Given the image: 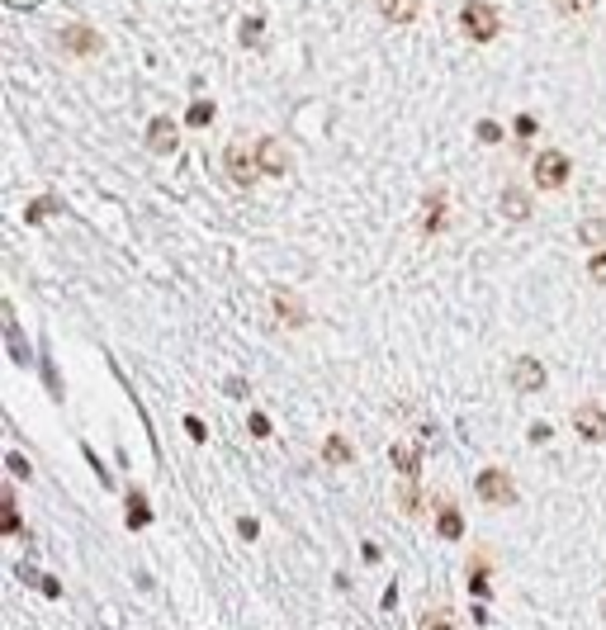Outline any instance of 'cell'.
I'll list each match as a JSON object with an SVG mask.
<instances>
[{
	"label": "cell",
	"instance_id": "cell-1",
	"mask_svg": "<svg viewBox=\"0 0 606 630\" xmlns=\"http://www.w3.org/2000/svg\"><path fill=\"white\" fill-rule=\"evenodd\" d=\"M460 29L470 43H493V38L502 34V15H498V5L493 0H464V10H460Z\"/></svg>",
	"mask_w": 606,
	"mask_h": 630
},
{
	"label": "cell",
	"instance_id": "cell-2",
	"mask_svg": "<svg viewBox=\"0 0 606 630\" xmlns=\"http://www.w3.org/2000/svg\"><path fill=\"white\" fill-rule=\"evenodd\" d=\"M474 493L488 502V508H517V484L507 470H478Z\"/></svg>",
	"mask_w": 606,
	"mask_h": 630
},
{
	"label": "cell",
	"instance_id": "cell-3",
	"mask_svg": "<svg viewBox=\"0 0 606 630\" xmlns=\"http://www.w3.org/2000/svg\"><path fill=\"white\" fill-rule=\"evenodd\" d=\"M569 171H573L569 157L555 152V147L535 157V185H540V190H563V185H569Z\"/></svg>",
	"mask_w": 606,
	"mask_h": 630
},
{
	"label": "cell",
	"instance_id": "cell-4",
	"mask_svg": "<svg viewBox=\"0 0 606 630\" xmlns=\"http://www.w3.org/2000/svg\"><path fill=\"white\" fill-rule=\"evenodd\" d=\"M573 432L583 436L587 446H602L606 441V408L602 403H578L573 408Z\"/></svg>",
	"mask_w": 606,
	"mask_h": 630
},
{
	"label": "cell",
	"instance_id": "cell-5",
	"mask_svg": "<svg viewBox=\"0 0 606 630\" xmlns=\"http://www.w3.org/2000/svg\"><path fill=\"white\" fill-rule=\"evenodd\" d=\"M62 52H72V58H95V52L105 48V38L90 29V24H66V29L58 34Z\"/></svg>",
	"mask_w": 606,
	"mask_h": 630
},
{
	"label": "cell",
	"instance_id": "cell-6",
	"mask_svg": "<svg viewBox=\"0 0 606 630\" xmlns=\"http://www.w3.org/2000/svg\"><path fill=\"white\" fill-rule=\"evenodd\" d=\"M512 389L517 393H540L545 389V365L535 355H517L512 361Z\"/></svg>",
	"mask_w": 606,
	"mask_h": 630
},
{
	"label": "cell",
	"instance_id": "cell-7",
	"mask_svg": "<svg viewBox=\"0 0 606 630\" xmlns=\"http://www.w3.org/2000/svg\"><path fill=\"white\" fill-rule=\"evenodd\" d=\"M175 143H181V128H175V119H167V114L152 119V128H147V147H152V152H157V157H171Z\"/></svg>",
	"mask_w": 606,
	"mask_h": 630
},
{
	"label": "cell",
	"instance_id": "cell-8",
	"mask_svg": "<svg viewBox=\"0 0 606 630\" xmlns=\"http://www.w3.org/2000/svg\"><path fill=\"white\" fill-rule=\"evenodd\" d=\"M223 161H228V175H232L237 185H256V181H260V161L246 152V147H228Z\"/></svg>",
	"mask_w": 606,
	"mask_h": 630
},
{
	"label": "cell",
	"instance_id": "cell-9",
	"mask_svg": "<svg viewBox=\"0 0 606 630\" xmlns=\"http://www.w3.org/2000/svg\"><path fill=\"white\" fill-rule=\"evenodd\" d=\"M270 304H275V318H280V327H303V323H308V308H303V299H294L289 290H275Z\"/></svg>",
	"mask_w": 606,
	"mask_h": 630
},
{
	"label": "cell",
	"instance_id": "cell-10",
	"mask_svg": "<svg viewBox=\"0 0 606 630\" xmlns=\"http://www.w3.org/2000/svg\"><path fill=\"white\" fill-rule=\"evenodd\" d=\"M256 161H260V171H266V175H284L289 171V147L280 138H260Z\"/></svg>",
	"mask_w": 606,
	"mask_h": 630
},
{
	"label": "cell",
	"instance_id": "cell-11",
	"mask_svg": "<svg viewBox=\"0 0 606 630\" xmlns=\"http://www.w3.org/2000/svg\"><path fill=\"white\" fill-rule=\"evenodd\" d=\"M389 460H393V470L403 474V478H417V470H422V446H417V441H393Z\"/></svg>",
	"mask_w": 606,
	"mask_h": 630
},
{
	"label": "cell",
	"instance_id": "cell-12",
	"mask_svg": "<svg viewBox=\"0 0 606 630\" xmlns=\"http://www.w3.org/2000/svg\"><path fill=\"white\" fill-rule=\"evenodd\" d=\"M436 536L440 541H460L464 536V517L454 502H436Z\"/></svg>",
	"mask_w": 606,
	"mask_h": 630
},
{
	"label": "cell",
	"instance_id": "cell-13",
	"mask_svg": "<svg viewBox=\"0 0 606 630\" xmlns=\"http://www.w3.org/2000/svg\"><path fill=\"white\" fill-rule=\"evenodd\" d=\"M502 214L512 218V223H526V218H531V195L521 185H507L502 190Z\"/></svg>",
	"mask_w": 606,
	"mask_h": 630
},
{
	"label": "cell",
	"instance_id": "cell-14",
	"mask_svg": "<svg viewBox=\"0 0 606 630\" xmlns=\"http://www.w3.org/2000/svg\"><path fill=\"white\" fill-rule=\"evenodd\" d=\"M379 15L389 24H412L422 15V0H379Z\"/></svg>",
	"mask_w": 606,
	"mask_h": 630
},
{
	"label": "cell",
	"instance_id": "cell-15",
	"mask_svg": "<svg viewBox=\"0 0 606 630\" xmlns=\"http://www.w3.org/2000/svg\"><path fill=\"white\" fill-rule=\"evenodd\" d=\"M322 460L332 464V470H341V464H351V460H355V450H351L346 436H327V441H322Z\"/></svg>",
	"mask_w": 606,
	"mask_h": 630
},
{
	"label": "cell",
	"instance_id": "cell-16",
	"mask_svg": "<svg viewBox=\"0 0 606 630\" xmlns=\"http://www.w3.org/2000/svg\"><path fill=\"white\" fill-rule=\"evenodd\" d=\"M578 242H587V246H606V218H583V223H578Z\"/></svg>",
	"mask_w": 606,
	"mask_h": 630
},
{
	"label": "cell",
	"instance_id": "cell-17",
	"mask_svg": "<svg viewBox=\"0 0 606 630\" xmlns=\"http://www.w3.org/2000/svg\"><path fill=\"white\" fill-rule=\"evenodd\" d=\"M440 214H446V195H431V199H426V223H422L426 237H431V232H440Z\"/></svg>",
	"mask_w": 606,
	"mask_h": 630
},
{
	"label": "cell",
	"instance_id": "cell-18",
	"mask_svg": "<svg viewBox=\"0 0 606 630\" xmlns=\"http://www.w3.org/2000/svg\"><path fill=\"white\" fill-rule=\"evenodd\" d=\"M398 502H403L408 517H417V512H422V488H412V478H408V484L398 488Z\"/></svg>",
	"mask_w": 606,
	"mask_h": 630
},
{
	"label": "cell",
	"instance_id": "cell-19",
	"mask_svg": "<svg viewBox=\"0 0 606 630\" xmlns=\"http://www.w3.org/2000/svg\"><path fill=\"white\" fill-rule=\"evenodd\" d=\"M0 508H5V536H15L19 531V508H15V493L5 488V498H0Z\"/></svg>",
	"mask_w": 606,
	"mask_h": 630
},
{
	"label": "cell",
	"instance_id": "cell-20",
	"mask_svg": "<svg viewBox=\"0 0 606 630\" xmlns=\"http://www.w3.org/2000/svg\"><path fill=\"white\" fill-rule=\"evenodd\" d=\"M512 133H517V138H535V133H540V119H535V114H517V123H512Z\"/></svg>",
	"mask_w": 606,
	"mask_h": 630
},
{
	"label": "cell",
	"instance_id": "cell-21",
	"mask_svg": "<svg viewBox=\"0 0 606 630\" xmlns=\"http://www.w3.org/2000/svg\"><path fill=\"white\" fill-rule=\"evenodd\" d=\"M478 143H502V123H493V119H478Z\"/></svg>",
	"mask_w": 606,
	"mask_h": 630
},
{
	"label": "cell",
	"instance_id": "cell-22",
	"mask_svg": "<svg viewBox=\"0 0 606 630\" xmlns=\"http://www.w3.org/2000/svg\"><path fill=\"white\" fill-rule=\"evenodd\" d=\"M555 5H559V15H587L597 0H555Z\"/></svg>",
	"mask_w": 606,
	"mask_h": 630
},
{
	"label": "cell",
	"instance_id": "cell-23",
	"mask_svg": "<svg viewBox=\"0 0 606 630\" xmlns=\"http://www.w3.org/2000/svg\"><path fill=\"white\" fill-rule=\"evenodd\" d=\"M587 276L597 280V284H606V252H592V261H587Z\"/></svg>",
	"mask_w": 606,
	"mask_h": 630
},
{
	"label": "cell",
	"instance_id": "cell-24",
	"mask_svg": "<svg viewBox=\"0 0 606 630\" xmlns=\"http://www.w3.org/2000/svg\"><path fill=\"white\" fill-rule=\"evenodd\" d=\"M246 427H252L256 441H266V436H270V417H266V413H252V422H246Z\"/></svg>",
	"mask_w": 606,
	"mask_h": 630
},
{
	"label": "cell",
	"instance_id": "cell-25",
	"mask_svg": "<svg viewBox=\"0 0 606 630\" xmlns=\"http://www.w3.org/2000/svg\"><path fill=\"white\" fill-rule=\"evenodd\" d=\"M422 630H454V621H450L446 611H431V616L422 621Z\"/></svg>",
	"mask_w": 606,
	"mask_h": 630
},
{
	"label": "cell",
	"instance_id": "cell-26",
	"mask_svg": "<svg viewBox=\"0 0 606 630\" xmlns=\"http://www.w3.org/2000/svg\"><path fill=\"white\" fill-rule=\"evenodd\" d=\"M10 474H15V478H29V474H34V470H29V460H24L19 450H10Z\"/></svg>",
	"mask_w": 606,
	"mask_h": 630
},
{
	"label": "cell",
	"instance_id": "cell-27",
	"mask_svg": "<svg viewBox=\"0 0 606 630\" xmlns=\"http://www.w3.org/2000/svg\"><path fill=\"white\" fill-rule=\"evenodd\" d=\"M209 119H214V105L209 100H199L195 109H190V123H195V128H199V123H209Z\"/></svg>",
	"mask_w": 606,
	"mask_h": 630
},
{
	"label": "cell",
	"instance_id": "cell-28",
	"mask_svg": "<svg viewBox=\"0 0 606 630\" xmlns=\"http://www.w3.org/2000/svg\"><path fill=\"white\" fill-rule=\"evenodd\" d=\"M147 522V512H143V493H133V517H128V526H143Z\"/></svg>",
	"mask_w": 606,
	"mask_h": 630
},
{
	"label": "cell",
	"instance_id": "cell-29",
	"mask_svg": "<svg viewBox=\"0 0 606 630\" xmlns=\"http://www.w3.org/2000/svg\"><path fill=\"white\" fill-rule=\"evenodd\" d=\"M256 38H260V24H256V19H246V24H242V43H246V48H252V43H256Z\"/></svg>",
	"mask_w": 606,
	"mask_h": 630
},
{
	"label": "cell",
	"instance_id": "cell-30",
	"mask_svg": "<svg viewBox=\"0 0 606 630\" xmlns=\"http://www.w3.org/2000/svg\"><path fill=\"white\" fill-rule=\"evenodd\" d=\"M185 432L195 436V441H204V436H209V432H204V422H199V417H185Z\"/></svg>",
	"mask_w": 606,
	"mask_h": 630
},
{
	"label": "cell",
	"instance_id": "cell-31",
	"mask_svg": "<svg viewBox=\"0 0 606 630\" xmlns=\"http://www.w3.org/2000/svg\"><path fill=\"white\" fill-rule=\"evenodd\" d=\"M237 531H242V536H246V541H256V531H260V526L252 522V517H242V522H237Z\"/></svg>",
	"mask_w": 606,
	"mask_h": 630
}]
</instances>
